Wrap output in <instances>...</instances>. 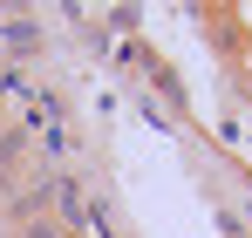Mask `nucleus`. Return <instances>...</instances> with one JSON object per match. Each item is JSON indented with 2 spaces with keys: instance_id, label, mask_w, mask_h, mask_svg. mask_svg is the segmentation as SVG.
Masks as SVG:
<instances>
[{
  "instance_id": "nucleus-1",
  "label": "nucleus",
  "mask_w": 252,
  "mask_h": 238,
  "mask_svg": "<svg viewBox=\"0 0 252 238\" xmlns=\"http://www.w3.org/2000/svg\"><path fill=\"white\" fill-rule=\"evenodd\" d=\"M0 41H7V48H34V41H41V28H34V14H7V28H0Z\"/></svg>"
},
{
  "instance_id": "nucleus-2",
  "label": "nucleus",
  "mask_w": 252,
  "mask_h": 238,
  "mask_svg": "<svg viewBox=\"0 0 252 238\" xmlns=\"http://www.w3.org/2000/svg\"><path fill=\"white\" fill-rule=\"evenodd\" d=\"M14 238H68V225L55 218V211H41V218H21V232Z\"/></svg>"
},
{
  "instance_id": "nucleus-3",
  "label": "nucleus",
  "mask_w": 252,
  "mask_h": 238,
  "mask_svg": "<svg viewBox=\"0 0 252 238\" xmlns=\"http://www.w3.org/2000/svg\"><path fill=\"white\" fill-rule=\"evenodd\" d=\"M239 82L252 89V41H246V55H239Z\"/></svg>"
}]
</instances>
